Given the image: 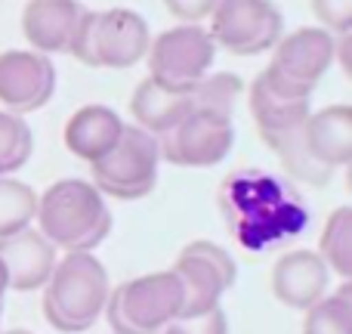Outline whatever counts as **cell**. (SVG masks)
<instances>
[{
	"instance_id": "cell-1",
	"label": "cell",
	"mask_w": 352,
	"mask_h": 334,
	"mask_svg": "<svg viewBox=\"0 0 352 334\" xmlns=\"http://www.w3.org/2000/svg\"><path fill=\"white\" fill-rule=\"evenodd\" d=\"M37 232L65 254H93L111 232V207L90 180H56L37 195Z\"/></svg>"
},
{
	"instance_id": "cell-19",
	"label": "cell",
	"mask_w": 352,
	"mask_h": 334,
	"mask_svg": "<svg viewBox=\"0 0 352 334\" xmlns=\"http://www.w3.org/2000/svg\"><path fill=\"white\" fill-rule=\"evenodd\" d=\"M250 115H254L256 127H260V136L266 140V146L272 140L285 134H294L306 124V118L312 115L309 99H285L275 96L263 78L256 74L254 84H250Z\"/></svg>"
},
{
	"instance_id": "cell-16",
	"label": "cell",
	"mask_w": 352,
	"mask_h": 334,
	"mask_svg": "<svg viewBox=\"0 0 352 334\" xmlns=\"http://www.w3.org/2000/svg\"><path fill=\"white\" fill-rule=\"evenodd\" d=\"M303 143L322 167H346L352 161V109L340 103L312 112L303 124Z\"/></svg>"
},
{
	"instance_id": "cell-29",
	"label": "cell",
	"mask_w": 352,
	"mask_h": 334,
	"mask_svg": "<svg viewBox=\"0 0 352 334\" xmlns=\"http://www.w3.org/2000/svg\"><path fill=\"white\" fill-rule=\"evenodd\" d=\"M164 6L182 25H198L201 19H207L213 12L217 0H164Z\"/></svg>"
},
{
	"instance_id": "cell-22",
	"label": "cell",
	"mask_w": 352,
	"mask_h": 334,
	"mask_svg": "<svg viewBox=\"0 0 352 334\" xmlns=\"http://www.w3.org/2000/svg\"><path fill=\"white\" fill-rule=\"evenodd\" d=\"M303 334H352V285L343 282L306 310Z\"/></svg>"
},
{
	"instance_id": "cell-10",
	"label": "cell",
	"mask_w": 352,
	"mask_h": 334,
	"mask_svg": "<svg viewBox=\"0 0 352 334\" xmlns=\"http://www.w3.org/2000/svg\"><path fill=\"white\" fill-rule=\"evenodd\" d=\"M235 146L232 115L213 109H192L176 127L158 136L161 161L176 167H213Z\"/></svg>"
},
{
	"instance_id": "cell-24",
	"label": "cell",
	"mask_w": 352,
	"mask_h": 334,
	"mask_svg": "<svg viewBox=\"0 0 352 334\" xmlns=\"http://www.w3.org/2000/svg\"><path fill=\"white\" fill-rule=\"evenodd\" d=\"M34 152V136L25 118L0 109V176H12L28 165Z\"/></svg>"
},
{
	"instance_id": "cell-20",
	"label": "cell",
	"mask_w": 352,
	"mask_h": 334,
	"mask_svg": "<svg viewBox=\"0 0 352 334\" xmlns=\"http://www.w3.org/2000/svg\"><path fill=\"white\" fill-rule=\"evenodd\" d=\"M316 254L322 257L331 273H337L346 282L352 279V207L343 205L328 217Z\"/></svg>"
},
{
	"instance_id": "cell-12",
	"label": "cell",
	"mask_w": 352,
	"mask_h": 334,
	"mask_svg": "<svg viewBox=\"0 0 352 334\" xmlns=\"http://www.w3.org/2000/svg\"><path fill=\"white\" fill-rule=\"evenodd\" d=\"M152 31L136 10H105L93 22L96 68H130L146 59Z\"/></svg>"
},
{
	"instance_id": "cell-21",
	"label": "cell",
	"mask_w": 352,
	"mask_h": 334,
	"mask_svg": "<svg viewBox=\"0 0 352 334\" xmlns=\"http://www.w3.org/2000/svg\"><path fill=\"white\" fill-rule=\"evenodd\" d=\"M37 217V192L22 180L0 176V238L28 229Z\"/></svg>"
},
{
	"instance_id": "cell-18",
	"label": "cell",
	"mask_w": 352,
	"mask_h": 334,
	"mask_svg": "<svg viewBox=\"0 0 352 334\" xmlns=\"http://www.w3.org/2000/svg\"><path fill=\"white\" fill-rule=\"evenodd\" d=\"M192 109H198L195 90H173V87L158 84L155 78L142 81V84L136 87L133 99H130L133 124L142 127L146 134H152L155 140H158L161 134H167L170 127H176Z\"/></svg>"
},
{
	"instance_id": "cell-23",
	"label": "cell",
	"mask_w": 352,
	"mask_h": 334,
	"mask_svg": "<svg viewBox=\"0 0 352 334\" xmlns=\"http://www.w3.org/2000/svg\"><path fill=\"white\" fill-rule=\"evenodd\" d=\"M269 149H272V152H278V158H281V165H285V170L294 176V180H300V182L324 186V182L334 176V170L322 167L309 152H306L303 127L294 130V134L278 136V140H272V143H269Z\"/></svg>"
},
{
	"instance_id": "cell-25",
	"label": "cell",
	"mask_w": 352,
	"mask_h": 334,
	"mask_svg": "<svg viewBox=\"0 0 352 334\" xmlns=\"http://www.w3.org/2000/svg\"><path fill=\"white\" fill-rule=\"evenodd\" d=\"M241 90H244V84L238 74H229V72L207 74L195 87V103H198V109H213V112H223V115H232Z\"/></svg>"
},
{
	"instance_id": "cell-28",
	"label": "cell",
	"mask_w": 352,
	"mask_h": 334,
	"mask_svg": "<svg viewBox=\"0 0 352 334\" xmlns=\"http://www.w3.org/2000/svg\"><path fill=\"white\" fill-rule=\"evenodd\" d=\"M93 22H96V10H84L78 19V25H74L72 31V41H68V50L65 53H72L78 62H84V65L96 68V56H93Z\"/></svg>"
},
{
	"instance_id": "cell-27",
	"label": "cell",
	"mask_w": 352,
	"mask_h": 334,
	"mask_svg": "<svg viewBox=\"0 0 352 334\" xmlns=\"http://www.w3.org/2000/svg\"><path fill=\"white\" fill-rule=\"evenodd\" d=\"M161 334H229V319H226L223 306L204 313V316H192V319H176Z\"/></svg>"
},
{
	"instance_id": "cell-14",
	"label": "cell",
	"mask_w": 352,
	"mask_h": 334,
	"mask_svg": "<svg viewBox=\"0 0 352 334\" xmlns=\"http://www.w3.org/2000/svg\"><path fill=\"white\" fill-rule=\"evenodd\" d=\"M0 263L6 267L12 291H37L47 285L56 267V248L28 226L10 238H0Z\"/></svg>"
},
{
	"instance_id": "cell-17",
	"label": "cell",
	"mask_w": 352,
	"mask_h": 334,
	"mask_svg": "<svg viewBox=\"0 0 352 334\" xmlns=\"http://www.w3.org/2000/svg\"><path fill=\"white\" fill-rule=\"evenodd\" d=\"M124 134V118L109 105L90 103L84 109H78L65 124V149L78 158H84L87 165L99 161L102 155H109L115 149V143Z\"/></svg>"
},
{
	"instance_id": "cell-3",
	"label": "cell",
	"mask_w": 352,
	"mask_h": 334,
	"mask_svg": "<svg viewBox=\"0 0 352 334\" xmlns=\"http://www.w3.org/2000/svg\"><path fill=\"white\" fill-rule=\"evenodd\" d=\"M223 195L244 205H256V213H248L232 223L248 248H266L269 242L297 236L300 226H306V211L300 198L269 174H256V170L235 174L223 186Z\"/></svg>"
},
{
	"instance_id": "cell-15",
	"label": "cell",
	"mask_w": 352,
	"mask_h": 334,
	"mask_svg": "<svg viewBox=\"0 0 352 334\" xmlns=\"http://www.w3.org/2000/svg\"><path fill=\"white\" fill-rule=\"evenodd\" d=\"M80 12L78 0H28L22 10V34L34 53H65Z\"/></svg>"
},
{
	"instance_id": "cell-6",
	"label": "cell",
	"mask_w": 352,
	"mask_h": 334,
	"mask_svg": "<svg viewBox=\"0 0 352 334\" xmlns=\"http://www.w3.org/2000/svg\"><path fill=\"white\" fill-rule=\"evenodd\" d=\"M161 170V149L152 134H146L136 124H124L121 140L115 143L109 155L90 165L93 186L105 198L136 201L146 198L158 186Z\"/></svg>"
},
{
	"instance_id": "cell-11",
	"label": "cell",
	"mask_w": 352,
	"mask_h": 334,
	"mask_svg": "<svg viewBox=\"0 0 352 334\" xmlns=\"http://www.w3.org/2000/svg\"><path fill=\"white\" fill-rule=\"evenodd\" d=\"M56 93V68L50 56L34 50L0 53V105L10 115H31Z\"/></svg>"
},
{
	"instance_id": "cell-5",
	"label": "cell",
	"mask_w": 352,
	"mask_h": 334,
	"mask_svg": "<svg viewBox=\"0 0 352 334\" xmlns=\"http://www.w3.org/2000/svg\"><path fill=\"white\" fill-rule=\"evenodd\" d=\"M275 56L260 72L263 84L285 99H309L318 81L337 62V37L324 28H297L281 34Z\"/></svg>"
},
{
	"instance_id": "cell-2",
	"label": "cell",
	"mask_w": 352,
	"mask_h": 334,
	"mask_svg": "<svg viewBox=\"0 0 352 334\" xmlns=\"http://www.w3.org/2000/svg\"><path fill=\"white\" fill-rule=\"evenodd\" d=\"M109 294V269L96 254H65L43 285V316L56 331L80 334L102 319Z\"/></svg>"
},
{
	"instance_id": "cell-4",
	"label": "cell",
	"mask_w": 352,
	"mask_h": 334,
	"mask_svg": "<svg viewBox=\"0 0 352 334\" xmlns=\"http://www.w3.org/2000/svg\"><path fill=\"white\" fill-rule=\"evenodd\" d=\"M182 285L173 269L130 279L109 294L105 319L111 334H161L179 319Z\"/></svg>"
},
{
	"instance_id": "cell-31",
	"label": "cell",
	"mask_w": 352,
	"mask_h": 334,
	"mask_svg": "<svg viewBox=\"0 0 352 334\" xmlns=\"http://www.w3.org/2000/svg\"><path fill=\"white\" fill-rule=\"evenodd\" d=\"M3 334H34V331H25V328H10V331H3Z\"/></svg>"
},
{
	"instance_id": "cell-26",
	"label": "cell",
	"mask_w": 352,
	"mask_h": 334,
	"mask_svg": "<svg viewBox=\"0 0 352 334\" xmlns=\"http://www.w3.org/2000/svg\"><path fill=\"white\" fill-rule=\"evenodd\" d=\"M312 12L322 22L318 28L331 31L334 37L352 31V0H312Z\"/></svg>"
},
{
	"instance_id": "cell-30",
	"label": "cell",
	"mask_w": 352,
	"mask_h": 334,
	"mask_svg": "<svg viewBox=\"0 0 352 334\" xmlns=\"http://www.w3.org/2000/svg\"><path fill=\"white\" fill-rule=\"evenodd\" d=\"M10 291V275H6V267L0 263V310H3V298Z\"/></svg>"
},
{
	"instance_id": "cell-7",
	"label": "cell",
	"mask_w": 352,
	"mask_h": 334,
	"mask_svg": "<svg viewBox=\"0 0 352 334\" xmlns=\"http://www.w3.org/2000/svg\"><path fill=\"white\" fill-rule=\"evenodd\" d=\"M173 273L182 285V310L179 319L204 316V313L217 310L219 298L235 285L238 279V263L223 244L217 242H188L186 248L176 254Z\"/></svg>"
},
{
	"instance_id": "cell-32",
	"label": "cell",
	"mask_w": 352,
	"mask_h": 334,
	"mask_svg": "<svg viewBox=\"0 0 352 334\" xmlns=\"http://www.w3.org/2000/svg\"><path fill=\"white\" fill-rule=\"evenodd\" d=\"M0 316H3V310H0Z\"/></svg>"
},
{
	"instance_id": "cell-8",
	"label": "cell",
	"mask_w": 352,
	"mask_h": 334,
	"mask_svg": "<svg viewBox=\"0 0 352 334\" xmlns=\"http://www.w3.org/2000/svg\"><path fill=\"white\" fill-rule=\"evenodd\" d=\"M217 43L201 25H176L148 43V78L173 90H195L210 74Z\"/></svg>"
},
{
	"instance_id": "cell-9",
	"label": "cell",
	"mask_w": 352,
	"mask_h": 334,
	"mask_svg": "<svg viewBox=\"0 0 352 334\" xmlns=\"http://www.w3.org/2000/svg\"><path fill=\"white\" fill-rule=\"evenodd\" d=\"M207 31L229 53L260 56L281 41L285 16L272 0H217Z\"/></svg>"
},
{
	"instance_id": "cell-13",
	"label": "cell",
	"mask_w": 352,
	"mask_h": 334,
	"mask_svg": "<svg viewBox=\"0 0 352 334\" xmlns=\"http://www.w3.org/2000/svg\"><path fill=\"white\" fill-rule=\"evenodd\" d=\"M331 269L316 251H287L272 267V294L287 310L306 313L328 294Z\"/></svg>"
}]
</instances>
